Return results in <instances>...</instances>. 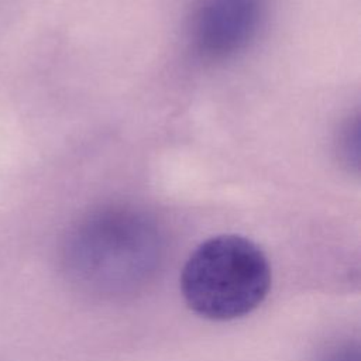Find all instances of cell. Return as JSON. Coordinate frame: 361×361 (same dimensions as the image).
Returning <instances> with one entry per match:
<instances>
[{
	"instance_id": "obj_1",
	"label": "cell",
	"mask_w": 361,
	"mask_h": 361,
	"mask_svg": "<svg viewBox=\"0 0 361 361\" xmlns=\"http://www.w3.org/2000/svg\"><path fill=\"white\" fill-rule=\"evenodd\" d=\"M271 286V267L251 240L221 234L202 243L186 261L180 289L188 306L210 320L251 313Z\"/></svg>"
},
{
	"instance_id": "obj_2",
	"label": "cell",
	"mask_w": 361,
	"mask_h": 361,
	"mask_svg": "<svg viewBox=\"0 0 361 361\" xmlns=\"http://www.w3.org/2000/svg\"><path fill=\"white\" fill-rule=\"evenodd\" d=\"M145 219L133 212L113 210L87 219L68 244V262L86 281L123 282L137 267L155 255L157 238Z\"/></svg>"
},
{
	"instance_id": "obj_3",
	"label": "cell",
	"mask_w": 361,
	"mask_h": 361,
	"mask_svg": "<svg viewBox=\"0 0 361 361\" xmlns=\"http://www.w3.org/2000/svg\"><path fill=\"white\" fill-rule=\"evenodd\" d=\"M262 18V0H203L192 21L199 54L220 59L243 49Z\"/></svg>"
}]
</instances>
